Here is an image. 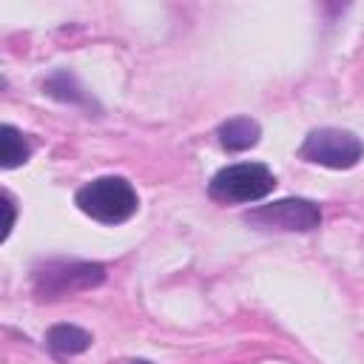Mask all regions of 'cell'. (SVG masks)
<instances>
[{"label": "cell", "mask_w": 364, "mask_h": 364, "mask_svg": "<svg viewBox=\"0 0 364 364\" xmlns=\"http://www.w3.org/2000/svg\"><path fill=\"white\" fill-rule=\"evenodd\" d=\"M91 333L77 327V324H54L48 333H46V344L57 353V355H77L82 350L91 347Z\"/></svg>", "instance_id": "obj_7"}, {"label": "cell", "mask_w": 364, "mask_h": 364, "mask_svg": "<svg viewBox=\"0 0 364 364\" xmlns=\"http://www.w3.org/2000/svg\"><path fill=\"white\" fill-rule=\"evenodd\" d=\"M299 154L307 162H316L333 171H347L358 165V159L364 156V142L344 128H316L301 142Z\"/></svg>", "instance_id": "obj_4"}, {"label": "cell", "mask_w": 364, "mask_h": 364, "mask_svg": "<svg viewBox=\"0 0 364 364\" xmlns=\"http://www.w3.org/2000/svg\"><path fill=\"white\" fill-rule=\"evenodd\" d=\"M131 364H151V361H145V358H134Z\"/></svg>", "instance_id": "obj_11"}, {"label": "cell", "mask_w": 364, "mask_h": 364, "mask_svg": "<svg viewBox=\"0 0 364 364\" xmlns=\"http://www.w3.org/2000/svg\"><path fill=\"white\" fill-rule=\"evenodd\" d=\"M102 279H105V267L100 262H65V259L43 262L31 273V284L40 301H54L80 290H91L102 284Z\"/></svg>", "instance_id": "obj_2"}, {"label": "cell", "mask_w": 364, "mask_h": 364, "mask_svg": "<svg viewBox=\"0 0 364 364\" xmlns=\"http://www.w3.org/2000/svg\"><path fill=\"white\" fill-rule=\"evenodd\" d=\"M276 188V176L262 162H236L213 173L208 193L216 202L239 205V202H259Z\"/></svg>", "instance_id": "obj_3"}, {"label": "cell", "mask_w": 364, "mask_h": 364, "mask_svg": "<svg viewBox=\"0 0 364 364\" xmlns=\"http://www.w3.org/2000/svg\"><path fill=\"white\" fill-rule=\"evenodd\" d=\"M74 202L85 216H91L94 222H102V225L128 222L139 208V196L125 176L91 179L88 185H82L77 191Z\"/></svg>", "instance_id": "obj_1"}, {"label": "cell", "mask_w": 364, "mask_h": 364, "mask_svg": "<svg viewBox=\"0 0 364 364\" xmlns=\"http://www.w3.org/2000/svg\"><path fill=\"white\" fill-rule=\"evenodd\" d=\"M245 222L259 228V230H316L321 225V210L316 202L301 199V196H287L262 208H253L250 213H245Z\"/></svg>", "instance_id": "obj_5"}, {"label": "cell", "mask_w": 364, "mask_h": 364, "mask_svg": "<svg viewBox=\"0 0 364 364\" xmlns=\"http://www.w3.org/2000/svg\"><path fill=\"white\" fill-rule=\"evenodd\" d=\"M0 142H3V168L6 171H11V168H17V165H23L28 156H31V145H28V139L14 128V125H3L0 128Z\"/></svg>", "instance_id": "obj_8"}, {"label": "cell", "mask_w": 364, "mask_h": 364, "mask_svg": "<svg viewBox=\"0 0 364 364\" xmlns=\"http://www.w3.org/2000/svg\"><path fill=\"white\" fill-rule=\"evenodd\" d=\"M43 88H46L51 97H57V100H65V102H85V94H80V88H77V82H74V77H71L68 71L54 74Z\"/></svg>", "instance_id": "obj_9"}, {"label": "cell", "mask_w": 364, "mask_h": 364, "mask_svg": "<svg viewBox=\"0 0 364 364\" xmlns=\"http://www.w3.org/2000/svg\"><path fill=\"white\" fill-rule=\"evenodd\" d=\"M3 205H6V228H3V239L11 233V225H14V202L9 193H3Z\"/></svg>", "instance_id": "obj_10"}, {"label": "cell", "mask_w": 364, "mask_h": 364, "mask_svg": "<svg viewBox=\"0 0 364 364\" xmlns=\"http://www.w3.org/2000/svg\"><path fill=\"white\" fill-rule=\"evenodd\" d=\"M216 136H219V142H222L225 151H247V148H253L259 142L262 128L250 117H233V119H225L219 125Z\"/></svg>", "instance_id": "obj_6"}]
</instances>
